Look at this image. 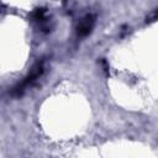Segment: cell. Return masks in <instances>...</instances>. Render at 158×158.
Wrapping results in <instances>:
<instances>
[{"label": "cell", "instance_id": "obj_1", "mask_svg": "<svg viewBox=\"0 0 158 158\" xmlns=\"http://www.w3.org/2000/svg\"><path fill=\"white\" fill-rule=\"evenodd\" d=\"M42 73H43V60H38V62L31 68L30 73L23 78V80H22L21 83H19L16 86L12 88L11 95H12V96H19V95H21L26 88H28L32 83H35V81L41 77Z\"/></svg>", "mask_w": 158, "mask_h": 158}, {"label": "cell", "instance_id": "obj_2", "mask_svg": "<svg viewBox=\"0 0 158 158\" xmlns=\"http://www.w3.org/2000/svg\"><path fill=\"white\" fill-rule=\"evenodd\" d=\"M94 22H95V20H94V16H93V15L85 16V17L80 21V23L78 25V36L84 37V36L89 35V33L91 32V30H93Z\"/></svg>", "mask_w": 158, "mask_h": 158}]
</instances>
